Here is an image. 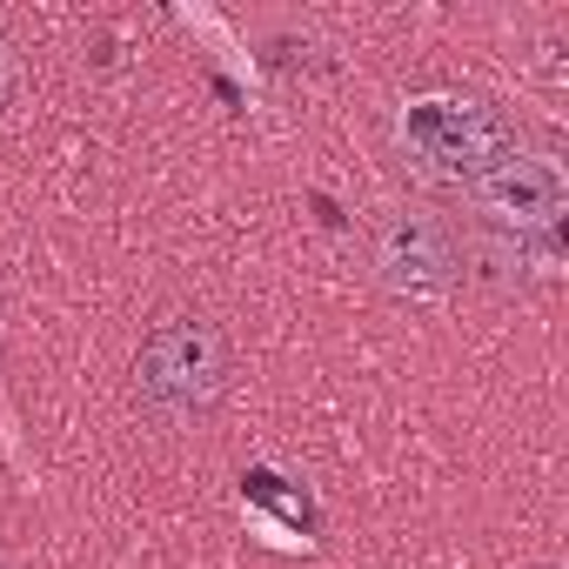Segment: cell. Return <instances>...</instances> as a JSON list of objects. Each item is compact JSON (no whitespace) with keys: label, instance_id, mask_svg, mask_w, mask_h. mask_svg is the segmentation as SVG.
Here are the masks:
<instances>
[{"label":"cell","instance_id":"obj_1","mask_svg":"<svg viewBox=\"0 0 569 569\" xmlns=\"http://www.w3.org/2000/svg\"><path fill=\"white\" fill-rule=\"evenodd\" d=\"M134 396L161 422H194L228 396V336L208 316H168L134 356Z\"/></svg>","mask_w":569,"mask_h":569},{"label":"cell","instance_id":"obj_2","mask_svg":"<svg viewBox=\"0 0 569 569\" xmlns=\"http://www.w3.org/2000/svg\"><path fill=\"white\" fill-rule=\"evenodd\" d=\"M402 148H409L416 161H429L436 174L476 181V174H489V168L516 148V134H509V121H502L489 101H476V94H422V101L402 108Z\"/></svg>","mask_w":569,"mask_h":569},{"label":"cell","instance_id":"obj_3","mask_svg":"<svg viewBox=\"0 0 569 569\" xmlns=\"http://www.w3.org/2000/svg\"><path fill=\"white\" fill-rule=\"evenodd\" d=\"M376 281L402 302H442L462 281V241L442 208H389L376 221Z\"/></svg>","mask_w":569,"mask_h":569},{"label":"cell","instance_id":"obj_4","mask_svg":"<svg viewBox=\"0 0 569 569\" xmlns=\"http://www.w3.org/2000/svg\"><path fill=\"white\" fill-rule=\"evenodd\" d=\"M476 208L496 221V228H516V234H556L562 208H569V174L556 154H522L509 148L489 174L469 181Z\"/></svg>","mask_w":569,"mask_h":569},{"label":"cell","instance_id":"obj_5","mask_svg":"<svg viewBox=\"0 0 569 569\" xmlns=\"http://www.w3.org/2000/svg\"><path fill=\"white\" fill-rule=\"evenodd\" d=\"M241 496H248V502H261V509H274V516H289L296 529H309V522H316L309 496L281 489V476H274V469H241Z\"/></svg>","mask_w":569,"mask_h":569},{"label":"cell","instance_id":"obj_6","mask_svg":"<svg viewBox=\"0 0 569 569\" xmlns=\"http://www.w3.org/2000/svg\"><path fill=\"white\" fill-rule=\"evenodd\" d=\"M316 214H322V221H329V228H342V221H349V214H342V208H336V201H329V194H316Z\"/></svg>","mask_w":569,"mask_h":569},{"label":"cell","instance_id":"obj_7","mask_svg":"<svg viewBox=\"0 0 569 569\" xmlns=\"http://www.w3.org/2000/svg\"><path fill=\"white\" fill-rule=\"evenodd\" d=\"M8 81H14V68H8V48H0V101H8Z\"/></svg>","mask_w":569,"mask_h":569},{"label":"cell","instance_id":"obj_8","mask_svg":"<svg viewBox=\"0 0 569 569\" xmlns=\"http://www.w3.org/2000/svg\"><path fill=\"white\" fill-rule=\"evenodd\" d=\"M0 569H8V562H0Z\"/></svg>","mask_w":569,"mask_h":569}]
</instances>
